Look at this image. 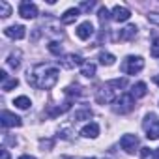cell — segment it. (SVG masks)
Wrapping results in <instances>:
<instances>
[{"label": "cell", "instance_id": "6da1fadb", "mask_svg": "<svg viewBox=\"0 0 159 159\" xmlns=\"http://www.w3.org/2000/svg\"><path fill=\"white\" fill-rule=\"evenodd\" d=\"M58 67L51 66V64H36L32 67V71H28L26 81L30 86L38 88V90H51L56 83H58Z\"/></svg>", "mask_w": 159, "mask_h": 159}, {"label": "cell", "instance_id": "7a4b0ae2", "mask_svg": "<svg viewBox=\"0 0 159 159\" xmlns=\"http://www.w3.org/2000/svg\"><path fill=\"white\" fill-rule=\"evenodd\" d=\"M124 86H125V79H112V81L105 83V84H103V90L98 92V101H99V103L114 101V99L118 98L116 92H118L120 88H124Z\"/></svg>", "mask_w": 159, "mask_h": 159}, {"label": "cell", "instance_id": "3957f363", "mask_svg": "<svg viewBox=\"0 0 159 159\" xmlns=\"http://www.w3.org/2000/svg\"><path fill=\"white\" fill-rule=\"evenodd\" d=\"M112 103H114L112 109H114V112H118V114H127V112H131V111L135 109V98H133L131 94H120Z\"/></svg>", "mask_w": 159, "mask_h": 159}, {"label": "cell", "instance_id": "277c9868", "mask_svg": "<svg viewBox=\"0 0 159 159\" xmlns=\"http://www.w3.org/2000/svg\"><path fill=\"white\" fill-rule=\"evenodd\" d=\"M142 67H144V60L140 56H127L120 66V69L127 75H137L139 71H142Z\"/></svg>", "mask_w": 159, "mask_h": 159}, {"label": "cell", "instance_id": "5b68a950", "mask_svg": "<svg viewBox=\"0 0 159 159\" xmlns=\"http://www.w3.org/2000/svg\"><path fill=\"white\" fill-rule=\"evenodd\" d=\"M144 129H146V137H148L150 140L159 139V120H155L153 114H148V116H146Z\"/></svg>", "mask_w": 159, "mask_h": 159}, {"label": "cell", "instance_id": "8992f818", "mask_svg": "<svg viewBox=\"0 0 159 159\" xmlns=\"http://www.w3.org/2000/svg\"><path fill=\"white\" fill-rule=\"evenodd\" d=\"M0 122H2L4 127H21L23 125V120L19 116H15L13 112H10V111H2V114H0Z\"/></svg>", "mask_w": 159, "mask_h": 159}, {"label": "cell", "instance_id": "52a82bcc", "mask_svg": "<svg viewBox=\"0 0 159 159\" xmlns=\"http://www.w3.org/2000/svg\"><path fill=\"white\" fill-rule=\"evenodd\" d=\"M120 146H122V150H125L127 153H135L137 148H139V139H137L135 135H124V137L120 139Z\"/></svg>", "mask_w": 159, "mask_h": 159}, {"label": "cell", "instance_id": "ba28073f", "mask_svg": "<svg viewBox=\"0 0 159 159\" xmlns=\"http://www.w3.org/2000/svg\"><path fill=\"white\" fill-rule=\"evenodd\" d=\"M62 66L66 67V69H75V67H79V66H84V60H83V56L81 54H66L64 56V60H62Z\"/></svg>", "mask_w": 159, "mask_h": 159}, {"label": "cell", "instance_id": "9c48e42d", "mask_svg": "<svg viewBox=\"0 0 159 159\" xmlns=\"http://www.w3.org/2000/svg\"><path fill=\"white\" fill-rule=\"evenodd\" d=\"M19 15L23 19H36L38 17V8L32 2H21L19 6Z\"/></svg>", "mask_w": 159, "mask_h": 159}, {"label": "cell", "instance_id": "30bf717a", "mask_svg": "<svg viewBox=\"0 0 159 159\" xmlns=\"http://www.w3.org/2000/svg\"><path fill=\"white\" fill-rule=\"evenodd\" d=\"M75 34H77L79 39H83V41H84V39H90L92 34H94V25H92L90 21H84L83 25H79V26H77Z\"/></svg>", "mask_w": 159, "mask_h": 159}, {"label": "cell", "instance_id": "8fae6325", "mask_svg": "<svg viewBox=\"0 0 159 159\" xmlns=\"http://www.w3.org/2000/svg\"><path fill=\"white\" fill-rule=\"evenodd\" d=\"M137 36V26L135 25H129V26H125L124 30H120L116 36H114V41H129V39H133Z\"/></svg>", "mask_w": 159, "mask_h": 159}, {"label": "cell", "instance_id": "7c38bea8", "mask_svg": "<svg viewBox=\"0 0 159 159\" xmlns=\"http://www.w3.org/2000/svg\"><path fill=\"white\" fill-rule=\"evenodd\" d=\"M25 30H26L25 26H21V25H13V26H8V28L4 30V34H6L8 38H11V39H23V38L26 36Z\"/></svg>", "mask_w": 159, "mask_h": 159}, {"label": "cell", "instance_id": "4fadbf2b", "mask_svg": "<svg viewBox=\"0 0 159 159\" xmlns=\"http://www.w3.org/2000/svg\"><path fill=\"white\" fill-rule=\"evenodd\" d=\"M129 17H131V11H129L127 8H124V6H116V8L112 10V19L118 21V23H124V21H127Z\"/></svg>", "mask_w": 159, "mask_h": 159}, {"label": "cell", "instance_id": "5bb4252c", "mask_svg": "<svg viewBox=\"0 0 159 159\" xmlns=\"http://www.w3.org/2000/svg\"><path fill=\"white\" fill-rule=\"evenodd\" d=\"M79 15H81V10H79V8H71V10H67V11L62 15V25H71V23H75Z\"/></svg>", "mask_w": 159, "mask_h": 159}, {"label": "cell", "instance_id": "9a60e30c", "mask_svg": "<svg viewBox=\"0 0 159 159\" xmlns=\"http://www.w3.org/2000/svg\"><path fill=\"white\" fill-rule=\"evenodd\" d=\"M81 135L86 137V139H96V137L99 135V125H98V124H88V125L83 127Z\"/></svg>", "mask_w": 159, "mask_h": 159}, {"label": "cell", "instance_id": "2e32d148", "mask_svg": "<svg viewBox=\"0 0 159 159\" xmlns=\"http://www.w3.org/2000/svg\"><path fill=\"white\" fill-rule=\"evenodd\" d=\"M135 99H139V98H144L146 94H148V90H146V83H137L133 88H131V92H129Z\"/></svg>", "mask_w": 159, "mask_h": 159}, {"label": "cell", "instance_id": "e0dca14e", "mask_svg": "<svg viewBox=\"0 0 159 159\" xmlns=\"http://www.w3.org/2000/svg\"><path fill=\"white\" fill-rule=\"evenodd\" d=\"M81 73H83L86 79H92V77H96V66H94L92 62H84V66H83Z\"/></svg>", "mask_w": 159, "mask_h": 159}, {"label": "cell", "instance_id": "ac0fdd59", "mask_svg": "<svg viewBox=\"0 0 159 159\" xmlns=\"http://www.w3.org/2000/svg\"><path fill=\"white\" fill-rule=\"evenodd\" d=\"M13 105H15V107H19V109H23V111H25V109H28V107H30V105H32V101H30V99H28V98H26V96H19V98H17V99H15V101H13Z\"/></svg>", "mask_w": 159, "mask_h": 159}, {"label": "cell", "instance_id": "d6986e66", "mask_svg": "<svg viewBox=\"0 0 159 159\" xmlns=\"http://www.w3.org/2000/svg\"><path fill=\"white\" fill-rule=\"evenodd\" d=\"M21 52H11L10 54V58H8V66L10 67H13V69H17L19 66H21Z\"/></svg>", "mask_w": 159, "mask_h": 159}, {"label": "cell", "instance_id": "ffe728a7", "mask_svg": "<svg viewBox=\"0 0 159 159\" xmlns=\"http://www.w3.org/2000/svg\"><path fill=\"white\" fill-rule=\"evenodd\" d=\"M10 15H11V8H10V4L6 2V0H0V17L6 19V17H10Z\"/></svg>", "mask_w": 159, "mask_h": 159}, {"label": "cell", "instance_id": "44dd1931", "mask_svg": "<svg viewBox=\"0 0 159 159\" xmlns=\"http://www.w3.org/2000/svg\"><path fill=\"white\" fill-rule=\"evenodd\" d=\"M92 118V111L90 109H84V111H77L75 112V116H73V120L77 122V120H90Z\"/></svg>", "mask_w": 159, "mask_h": 159}, {"label": "cell", "instance_id": "7402d4cb", "mask_svg": "<svg viewBox=\"0 0 159 159\" xmlns=\"http://www.w3.org/2000/svg\"><path fill=\"white\" fill-rule=\"evenodd\" d=\"M98 17H99V21H101V25L105 26V25H107V21L111 19V13H109V10H107L105 6H101V8H99V11H98Z\"/></svg>", "mask_w": 159, "mask_h": 159}, {"label": "cell", "instance_id": "603a6c76", "mask_svg": "<svg viewBox=\"0 0 159 159\" xmlns=\"http://www.w3.org/2000/svg\"><path fill=\"white\" fill-rule=\"evenodd\" d=\"M114 60H116V58H114L111 52H101V54H99V62H101L103 66H112Z\"/></svg>", "mask_w": 159, "mask_h": 159}, {"label": "cell", "instance_id": "cb8c5ba5", "mask_svg": "<svg viewBox=\"0 0 159 159\" xmlns=\"http://www.w3.org/2000/svg\"><path fill=\"white\" fill-rule=\"evenodd\" d=\"M64 92H66V96H81V94H83V86H79V84H71V86H67Z\"/></svg>", "mask_w": 159, "mask_h": 159}, {"label": "cell", "instance_id": "d4e9b609", "mask_svg": "<svg viewBox=\"0 0 159 159\" xmlns=\"http://www.w3.org/2000/svg\"><path fill=\"white\" fill-rule=\"evenodd\" d=\"M17 84H19V81H17L15 77H13V79H6V81L2 83V90H4V92H10V90L15 88Z\"/></svg>", "mask_w": 159, "mask_h": 159}, {"label": "cell", "instance_id": "484cf974", "mask_svg": "<svg viewBox=\"0 0 159 159\" xmlns=\"http://www.w3.org/2000/svg\"><path fill=\"white\" fill-rule=\"evenodd\" d=\"M49 51H51L52 54L60 56V54H62V45H60V43H56V41H51V43H49Z\"/></svg>", "mask_w": 159, "mask_h": 159}, {"label": "cell", "instance_id": "4316f807", "mask_svg": "<svg viewBox=\"0 0 159 159\" xmlns=\"http://www.w3.org/2000/svg\"><path fill=\"white\" fill-rule=\"evenodd\" d=\"M150 52H152V56H153V58H159V38H155V39H153Z\"/></svg>", "mask_w": 159, "mask_h": 159}, {"label": "cell", "instance_id": "83f0119b", "mask_svg": "<svg viewBox=\"0 0 159 159\" xmlns=\"http://www.w3.org/2000/svg\"><path fill=\"white\" fill-rule=\"evenodd\" d=\"M140 157L142 159H153V152L150 148H140Z\"/></svg>", "mask_w": 159, "mask_h": 159}, {"label": "cell", "instance_id": "f1b7e54d", "mask_svg": "<svg viewBox=\"0 0 159 159\" xmlns=\"http://www.w3.org/2000/svg\"><path fill=\"white\" fill-rule=\"evenodd\" d=\"M94 6H96V2H83L81 6H79V10H81V11H90Z\"/></svg>", "mask_w": 159, "mask_h": 159}, {"label": "cell", "instance_id": "f546056e", "mask_svg": "<svg viewBox=\"0 0 159 159\" xmlns=\"http://www.w3.org/2000/svg\"><path fill=\"white\" fill-rule=\"evenodd\" d=\"M148 21L159 26V13H148Z\"/></svg>", "mask_w": 159, "mask_h": 159}, {"label": "cell", "instance_id": "4dcf8cb0", "mask_svg": "<svg viewBox=\"0 0 159 159\" xmlns=\"http://www.w3.org/2000/svg\"><path fill=\"white\" fill-rule=\"evenodd\" d=\"M52 144H54V140H41V144H39V146L45 150V148H52Z\"/></svg>", "mask_w": 159, "mask_h": 159}, {"label": "cell", "instance_id": "1f68e13d", "mask_svg": "<svg viewBox=\"0 0 159 159\" xmlns=\"http://www.w3.org/2000/svg\"><path fill=\"white\" fill-rule=\"evenodd\" d=\"M0 159H10V152H8L6 148L0 150Z\"/></svg>", "mask_w": 159, "mask_h": 159}, {"label": "cell", "instance_id": "d6a6232c", "mask_svg": "<svg viewBox=\"0 0 159 159\" xmlns=\"http://www.w3.org/2000/svg\"><path fill=\"white\" fill-rule=\"evenodd\" d=\"M19 159H36V157H32V155H21Z\"/></svg>", "mask_w": 159, "mask_h": 159}, {"label": "cell", "instance_id": "836d02e7", "mask_svg": "<svg viewBox=\"0 0 159 159\" xmlns=\"http://www.w3.org/2000/svg\"><path fill=\"white\" fill-rule=\"evenodd\" d=\"M153 83H155V84L159 86V75H155V77H153Z\"/></svg>", "mask_w": 159, "mask_h": 159}, {"label": "cell", "instance_id": "e575fe53", "mask_svg": "<svg viewBox=\"0 0 159 159\" xmlns=\"http://www.w3.org/2000/svg\"><path fill=\"white\" fill-rule=\"evenodd\" d=\"M155 159H159V148L155 150Z\"/></svg>", "mask_w": 159, "mask_h": 159}, {"label": "cell", "instance_id": "d590c367", "mask_svg": "<svg viewBox=\"0 0 159 159\" xmlns=\"http://www.w3.org/2000/svg\"><path fill=\"white\" fill-rule=\"evenodd\" d=\"M84 159H96V157H84Z\"/></svg>", "mask_w": 159, "mask_h": 159}]
</instances>
